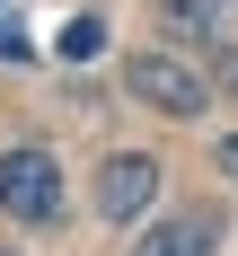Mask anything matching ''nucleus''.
I'll return each mask as SVG.
<instances>
[{
  "instance_id": "obj_1",
  "label": "nucleus",
  "mask_w": 238,
  "mask_h": 256,
  "mask_svg": "<svg viewBox=\"0 0 238 256\" xmlns=\"http://www.w3.org/2000/svg\"><path fill=\"white\" fill-rule=\"evenodd\" d=\"M0 212H9V221H26V230L62 221V159L35 150V142L0 150Z\"/></svg>"
},
{
  "instance_id": "obj_2",
  "label": "nucleus",
  "mask_w": 238,
  "mask_h": 256,
  "mask_svg": "<svg viewBox=\"0 0 238 256\" xmlns=\"http://www.w3.org/2000/svg\"><path fill=\"white\" fill-rule=\"evenodd\" d=\"M124 80H132V98H141V106H159V115H177V124H194V115L212 106L203 71H185L177 53H132V62H124Z\"/></svg>"
},
{
  "instance_id": "obj_3",
  "label": "nucleus",
  "mask_w": 238,
  "mask_h": 256,
  "mask_svg": "<svg viewBox=\"0 0 238 256\" xmlns=\"http://www.w3.org/2000/svg\"><path fill=\"white\" fill-rule=\"evenodd\" d=\"M150 204H159V159H150V150H115V159L97 168V212L115 221V230H132Z\"/></svg>"
},
{
  "instance_id": "obj_4",
  "label": "nucleus",
  "mask_w": 238,
  "mask_h": 256,
  "mask_svg": "<svg viewBox=\"0 0 238 256\" xmlns=\"http://www.w3.org/2000/svg\"><path fill=\"white\" fill-rule=\"evenodd\" d=\"M221 248V221L212 212H177V221H159V230L132 238V256H212Z\"/></svg>"
},
{
  "instance_id": "obj_5",
  "label": "nucleus",
  "mask_w": 238,
  "mask_h": 256,
  "mask_svg": "<svg viewBox=\"0 0 238 256\" xmlns=\"http://www.w3.org/2000/svg\"><path fill=\"white\" fill-rule=\"evenodd\" d=\"M159 18L177 26V36H203V26L221 18V0H159Z\"/></svg>"
},
{
  "instance_id": "obj_6",
  "label": "nucleus",
  "mask_w": 238,
  "mask_h": 256,
  "mask_svg": "<svg viewBox=\"0 0 238 256\" xmlns=\"http://www.w3.org/2000/svg\"><path fill=\"white\" fill-rule=\"evenodd\" d=\"M221 177L238 186V132H230V142H221Z\"/></svg>"
},
{
  "instance_id": "obj_7",
  "label": "nucleus",
  "mask_w": 238,
  "mask_h": 256,
  "mask_svg": "<svg viewBox=\"0 0 238 256\" xmlns=\"http://www.w3.org/2000/svg\"><path fill=\"white\" fill-rule=\"evenodd\" d=\"M221 88H238V53H230V62H221Z\"/></svg>"
}]
</instances>
